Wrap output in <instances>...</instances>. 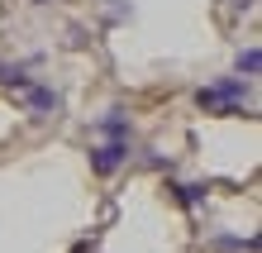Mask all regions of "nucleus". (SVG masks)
Listing matches in <instances>:
<instances>
[{
  "label": "nucleus",
  "instance_id": "nucleus-1",
  "mask_svg": "<svg viewBox=\"0 0 262 253\" xmlns=\"http://www.w3.org/2000/svg\"><path fill=\"white\" fill-rule=\"evenodd\" d=\"M248 76H224V82H214V86H200L195 91V101L200 110H220V115H238V101L248 96Z\"/></svg>",
  "mask_w": 262,
  "mask_h": 253
},
{
  "label": "nucleus",
  "instance_id": "nucleus-2",
  "mask_svg": "<svg viewBox=\"0 0 262 253\" xmlns=\"http://www.w3.org/2000/svg\"><path fill=\"white\" fill-rule=\"evenodd\" d=\"M124 163H129V144H124V139H110V144L91 148V167H96L100 177H110V172H119Z\"/></svg>",
  "mask_w": 262,
  "mask_h": 253
},
{
  "label": "nucleus",
  "instance_id": "nucleus-3",
  "mask_svg": "<svg viewBox=\"0 0 262 253\" xmlns=\"http://www.w3.org/2000/svg\"><path fill=\"white\" fill-rule=\"evenodd\" d=\"M29 110H34V115H57V110H62V96H57L53 86H29Z\"/></svg>",
  "mask_w": 262,
  "mask_h": 253
},
{
  "label": "nucleus",
  "instance_id": "nucleus-4",
  "mask_svg": "<svg viewBox=\"0 0 262 253\" xmlns=\"http://www.w3.org/2000/svg\"><path fill=\"white\" fill-rule=\"evenodd\" d=\"M100 134H105V139H129V120L119 115V110H110V115L100 120Z\"/></svg>",
  "mask_w": 262,
  "mask_h": 253
},
{
  "label": "nucleus",
  "instance_id": "nucleus-5",
  "mask_svg": "<svg viewBox=\"0 0 262 253\" xmlns=\"http://www.w3.org/2000/svg\"><path fill=\"white\" fill-rule=\"evenodd\" d=\"M0 82H5V86H19V91L34 86V82H29V72H24V67H10V62L0 67Z\"/></svg>",
  "mask_w": 262,
  "mask_h": 253
},
{
  "label": "nucleus",
  "instance_id": "nucleus-6",
  "mask_svg": "<svg viewBox=\"0 0 262 253\" xmlns=\"http://www.w3.org/2000/svg\"><path fill=\"white\" fill-rule=\"evenodd\" d=\"M257 67H262V53H257V48H243V53H238V72L257 76Z\"/></svg>",
  "mask_w": 262,
  "mask_h": 253
},
{
  "label": "nucleus",
  "instance_id": "nucleus-7",
  "mask_svg": "<svg viewBox=\"0 0 262 253\" xmlns=\"http://www.w3.org/2000/svg\"><path fill=\"white\" fill-rule=\"evenodd\" d=\"M38 5H43V0H38Z\"/></svg>",
  "mask_w": 262,
  "mask_h": 253
}]
</instances>
